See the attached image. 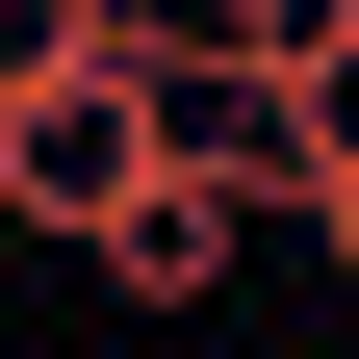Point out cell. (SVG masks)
Returning <instances> with one entry per match:
<instances>
[{
  "label": "cell",
  "mask_w": 359,
  "mask_h": 359,
  "mask_svg": "<svg viewBox=\"0 0 359 359\" xmlns=\"http://www.w3.org/2000/svg\"><path fill=\"white\" fill-rule=\"evenodd\" d=\"M231 257H257V180L231 154H154L103 231H77V283H103V308H231Z\"/></svg>",
  "instance_id": "cell-2"
},
{
  "label": "cell",
  "mask_w": 359,
  "mask_h": 359,
  "mask_svg": "<svg viewBox=\"0 0 359 359\" xmlns=\"http://www.w3.org/2000/svg\"><path fill=\"white\" fill-rule=\"evenodd\" d=\"M154 77H180V26H154V52H77L52 77V103H0V231H103V205H128V180H154Z\"/></svg>",
  "instance_id": "cell-1"
},
{
  "label": "cell",
  "mask_w": 359,
  "mask_h": 359,
  "mask_svg": "<svg viewBox=\"0 0 359 359\" xmlns=\"http://www.w3.org/2000/svg\"><path fill=\"white\" fill-rule=\"evenodd\" d=\"M77 52H154V26H77V0H0V103H52Z\"/></svg>",
  "instance_id": "cell-4"
},
{
  "label": "cell",
  "mask_w": 359,
  "mask_h": 359,
  "mask_svg": "<svg viewBox=\"0 0 359 359\" xmlns=\"http://www.w3.org/2000/svg\"><path fill=\"white\" fill-rule=\"evenodd\" d=\"M257 205H359V0L257 77Z\"/></svg>",
  "instance_id": "cell-3"
}]
</instances>
